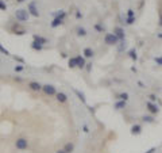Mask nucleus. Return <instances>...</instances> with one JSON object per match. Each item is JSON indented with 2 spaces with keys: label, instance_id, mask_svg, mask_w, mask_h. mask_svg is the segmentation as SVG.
Listing matches in <instances>:
<instances>
[{
  "label": "nucleus",
  "instance_id": "nucleus-4",
  "mask_svg": "<svg viewBox=\"0 0 162 153\" xmlns=\"http://www.w3.org/2000/svg\"><path fill=\"white\" fill-rule=\"evenodd\" d=\"M42 90H43V92L46 95H55L57 92H55V87L52 86V84H46V86L42 87Z\"/></svg>",
  "mask_w": 162,
  "mask_h": 153
},
{
  "label": "nucleus",
  "instance_id": "nucleus-39",
  "mask_svg": "<svg viewBox=\"0 0 162 153\" xmlns=\"http://www.w3.org/2000/svg\"><path fill=\"white\" fill-rule=\"evenodd\" d=\"M138 84H139V86H141V87H142V88H145V84H143L142 81H138Z\"/></svg>",
  "mask_w": 162,
  "mask_h": 153
},
{
  "label": "nucleus",
  "instance_id": "nucleus-15",
  "mask_svg": "<svg viewBox=\"0 0 162 153\" xmlns=\"http://www.w3.org/2000/svg\"><path fill=\"white\" fill-rule=\"evenodd\" d=\"M62 18H59V16H55V19L52 22V27H57L59 24H62Z\"/></svg>",
  "mask_w": 162,
  "mask_h": 153
},
{
  "label": "nucleus",
  "instance_id": "nucleus-12",
  "mask_svg": "<svg viewBox=\"0 0 162 153\" xmlns=\"http://www.w3.org/2000/svg\"><path fill=\"white\" fill-rule=\"evenodd\" d=\"M93 54H95V53H93V50H92L91 47H85V49H84V56H85L87 58H92Z\"/></svg>",
  "mask_w": 162,
  "mask_h": 153
},
{
  "label": "nucleus",
  "instance_id": "nucleus-28",
  "mask_svg": "<svg viewBox=\"0 0 162 153\" xmlns=\"http://www.w3.org/2000/svg\"><path fill=\"white\" fill-rule=\"evenodd\" d=\"M149 99H150V102H157V96H155L154 94L149 95Z\"/></svg>",
  "mask_w": 162,
  "mask_h": 153
},
{
  "label": "nucleus",
  "instance_id": "nucleus-27",
  "mask_svg": "<svg viewBox=\"0 0 162 153\" xmlns=\"http://www.w3.org/2000/svg\"><path fill=\"white\" fill-rule=\"evenodd\" d=\"M124 47H126V42H124V41H122V42H120V45H119V47H118V50L122 51Z\"/></svg>",
  "mask_w": 162,
  "mask_h": 153
},
{
  "label": "nucleus",
  "instance_id": "nucleus-14",
  "mask_svg": "<svg viewBox=\"0 0 162 153\" xmlns=\"http://www.w3.org/2000/svg\"><path fill=\"white\" fill-rule=\"evenodd\" d=\"M124 107H126V100H119V102L115 103V108L116 110H122Z\"/></svg>",
  "mask_w": 162,
  "mask_h": 153
},
{
  "label": "nucleus",
  "instance_id": "nucleus-6",
  "mask_svg": "<svg viewBox=\"0 0 162 153\" xmlns=\"http://www.w3.org/2000/svg\"><path fill=\"white\" fill-rule=\"evenodd\" d=\"M114 34L119 38V41H124V30L122 27H115Z\"/></svg>",
  "mask_w": 162,
  "mask_h": 153
},
{
  "label": "nucleus",
  "instance_id": "nucleus-36",
  "mask_svg": "<svg viewBox=\"0 0 162 153\" xmlns=\"http://www.w3.org/2000/svg\"><path fill=\"white\" fill-rule=\"evenodd\" d=\"M159 26H162V14L159 12Z\"/></svg>",
  "mask_w": 162,
  "mask_h": 153
},
{
  "label": "nucleus",
  "instance_id": "nucleus-2",
  "mask_svg": "<svg viewBox=\"0 0 162 153\" xmlns=\"http://www.w3.org/2000/svg\"><path fill=\"white\" fill-rule=\"evenodd\" d=\"M15 16H16V19L18 20L24 22V20H27V18H28V12L26 11V10H16Z\"/></svg>",
  "mask_w": 162,
  "mask_h": 153
},
{
  "label": "nucleus",
  "instance_id": "nucleus-40",
  "mask_svg": "<svg viewBox=\"0 0 162 153\" xmlns=\"http://www.w3.org/2000/svg\"><path fill=\"white\" fill-rule=\"evenodd\" d=\"M16 1H18V3H23L24 0H16Z\"/></svg>",
  "mask_w": 162,
  "mask_h": 153
},
{
  "label": "nucleus",
  "instance_id": "nucleus-31",
  "mask_svg": "<svg viewBox=\"0 0 162 153\" xmlns=\"http://www.w3.org/2000/svg\"><path fill=\"white\" fill-rule=\"evenodd\" d=\"M127 16H135L134 10H128V11H127Z\"/></svg>",
  "mask_w": 162,
  "mask_h": 153
},
{
  "label": "nucleus",
  "instance_id": "nucleus-32",
  "mask_svg": "<svg viewBox=\"0 0 162 153\" xmlns=\"http://www.w3.org/2000/svg\"><path fill=\"white\" fill-rule=\"evenodd\" d=\"M6 8H7V6L3 3V1H0V10H3V11H6Z\"/></svg>",
  "mask_w": 162,
  "mask_h": 153
},
{
  "label": "nucleus",
  "instance_id": "nucleus-23",
  "mask_svg": "<svg viewBox=\"0 0 162 153\" xmlns=\"http://www.w3.org/2000/svg\"><path fill=\"white\" fill-rule=\"evenodd\" d=\"M77 34H79L80 37H85V35H87V30H85V29H83V27H79V29H77Z\"/></svg>",
  "mask_w": 162,
  "mask_h": 153
},
{
  "label": "nucleus",
  "instance_id": "nucleus-20",
  "mask_svg": "<svg viewBox=\"0 0 162 153\" xmlns=\"http://www.w3.org/2000/svg\"><path fill=\"white\" fill-rule=\"evenodd\" d=\"M63 149H65V152L66 153H72L73 152V149H74V145H73V144H66Z\"/></svg>",
  "mask_w": 162,
  "mask_h": 153
},
{
  "label": "nucleus",
  "instance_id": "nucleus-18",
  "mask_svg": "<svg viewBox=\"0 0 162 153\" xmlns=\"http://www.w3.org/2000/svg\"><path fill=\"white\" fill-rule=\"evenodd\" d=\"M128 56H130V58L134 60V61L138 60V54H136V50H135V49H131V50L128 51Z\"/></svg>",
  "mask_w": 162,
  "mask_h": 153
},
{
  "label": "nucleus",
  "instance_id": "nucleus-21",
  "mask_svg": "<svg viewBox=\"0 0 162 153\" xmlns=\"http://www.w3.org/2000/svg\"><path fill=\"white\" fill-rule=\"evenodd\" d=\"M118 98H119V100H128V94L127 92H122V94H119L118 95Z\"/></svg>",
  "mask_w": 162,
  "mask_h": 153
},
{
  "label": "nucleus",
  "instance_id": "nucleus-37",
  "mask_svg": "<svg viewBox=\"0 0 162 153\" xmlns=\"http://www.w3.org/2000/svg\"><path fill=\"white\" fill-rule=\"evenodd\" d=\"M157 38L162 39V33H158V34H157Z\"/></svg>",
  "mask_w": 162,
  "mask_h": 153
},
{
  "label": "nucleus",
  "instance_id": "nucleus-19",
  "mask_svg": "<svg viewBox=\"0 0 162 153\" xmlns=\"http://www.w3.org/2000/svg\"><path fill=\"white\" fill-rule=\"evenodd\" d=\"M142 121L147 122V123H153L154 122V118L151 117V115H145V117H142Z\"/></svg>",
  "mask_w": 162,
  "mask_h": 153
},
{
  "label": "nucleus",
  "instance_id": "nucleus-11",
  "mask_svg": "<svg viewBox=\"0 0 162 153\" xmlns=\"http://www.w3.org/2000/svg\"><path fill=\"white\" fill-rule=\"evenodd\" d=\"M55 96H57V100H58L59 103H65L68 100V96L63 92H58V94H55Z\"/></svg>",
  "mask_w": 162,
  "mask_h": 153
},
{
  "label": "nucleus",
  "instance_id": "nucleus-3",
  "mask_svg": "<svg viewBox=\"0 0 162 153\" xmlns=\"http://www.w3.org/2000/svg\"><path fill=\"white\" fill-rule=\"evenodd\" d=\"M146 107H147V110L150 111L151 114H158V113H159V107L157 106L154 102H147L146 103Z\"/></svg>",
  "mask_w": 162,
  "mask_h": 153
},
{
  "label": "nucleus",
  "instance_id": "nucleus-29",
  "mask_svg": "<svg viewBox=\"0 0 162 153\" xmlns=\"http://www.w3.org/2000/svg\"><path fill=\"white\" fill-rule=\"evenodd\" d=\"M95 29L97 30V31H100V33H103V31H104V27H103V26H100V24H96Z\"/></svg>",
  "mask_w": 162,
  "mask_h": 153
},
{
  "label": "nucleus",
  "instance_id": "nucleus-9",
  "mask_svg": "<svg viewBox=\"0 0 162 153\" xmlns=\"http://www.w3.org/2000/svg\"><path fill=\"white\" fill-rule=\"evenodd\" d=\"M14 34H18V35H23V34H26V30L24 29H22L19 26V24H16V26H14Z\"/></svg>",
  "mask_w": 162,
  "mask_h": 153
},
{
  "label": "nucleus",
  "instance_id": "nucleus-22",
  "mask_svg": "<svg viewBox=\"0 0 162 153\" xmlns=\"http://www.w3.org/2000/svg\"><path fill=\"white\" fill-rule=\"evenodd\" d=\"M69 67H70V68H76V67H77V57L69 60Z\"/></svg>",
  "mask_w": 162,
  "mask_h": 153
},
{
  "label": "nucleus",
  "instance_id": "nucleus-30",
  "mask_svg": "<svg viewBox=\"0 0 162 153\" xmlns=\"http://www.w3.org/2000/svg\"><path fill=\"white\" fill-rule=\"evenodd\" d=\"M14 69H15V72H22L23 71V67H22V65H16Z\"/></svg>",
  "mask_w": 162,
  "mask_h": 153
},
{
  "label": "nucleus",
  "instance_id": "nucleus-5",
  "mask_svg": "<svg viewBox=\"0 0 162 153\" xmlns=\"http://www.w3.org/2000/svg\"><path fill=\"white\" fill-rule=\"evenodd\" d=\"M15 146L18 148V149H26V148H27V140H24V138H19V140H16Z\"/></svg>",
  "mask_w": 162,
  "mask_h": 153
},
{
  "label": "nucleus",
  "instance_id": "nucleus-17",
  "mask_svg": "<svg viewBox=\"0 0 162 153\" xmlns=\"http://www.w3.org/2000/svg\"><path fill=\"white\" fill-rule=\"evenodd\" d=\"M74 92H76V95L79 96V99L81 100V102H83V103H87V99H85V95H84L83 92H80L79 90H74Z\"/></svg>",
  "mask_w": 162,
  "mask_h": 153
},
{
  "label": "nucleus",
  "instance_id": "nucleus-24",
  "mask_svg": "<svg viewBox=\"0 0 162 153\" xmlns=\"http://www.w3.org/2000/svg\"><path fill=\"white\" fill-rule=\"evenodd\" d=\"M31 47L34 49V50H42V45H39V43H38V42H35V41L32 42Z\"/></svg>",
  "mask_w": 162,
  "mask_h": 153
},
{
  "label": "nucleus",
  "instance_id": "nucleus-7",
  "mask_svg": "<svg viewBox=\"0 0 162 153\" xmlns=\"http://www.w3.org/2000/svg\"><path fill=\"white\" fill-rule=\"evenodd\" d=\"M28 11H30V14H31L32 16H35V18L39 16V12H38V10H37V7H35V3L28 4Z\"/></svg>",
  "mask_w": 162,
  "mask_h": 153
},
{
  "label": "nucleus",
  "instance_id": "nucleus-38",
  "mask_svg": "<svg viewBox=\"0 0 162 153\" xmlns=\"http://www.w3.org/2000/svg\"><path fill=\"white\" fill-rule=\"evenodd\" d=\"M57 153H66V152H65V149H59L57 150Z\"/></svg>",
  "mask_w": 162,
  "mask_h": 153
},
{
  "label": "nucleus",
  "instance_id": "nucleus-35",
  "mask_svg": "<svg viewBox=\"0 0 162 153\" xmlns=\"http://www.w3.org/2000/svg\"><path fill=\"white\" fill-rule=\"evenodd\" d=\"M87 71L91 72L92 71V64H87Z\"/></svg>",
  "mask_w": 162,
  "mask_h": 153
},
{
  "label": "nucleus",
  "instance_id": "nucleus-16",
  "mask_svg": "<svg viewBox=\"0 0 162 153\" xmlns=\"http://www.w3.org/2000/svg\"><path fill=\"white\" fill-rule=\"evenodd\" d=\"M85 65H87V64H85V58H84V57H81V56H79V57H77V67H79V68H84Z\"/></svg>",
  "mask_w": 162,
  "mask_h": 153
},
{
  "label": "nucleus",
  "instance_id": "nucleus-10",
  "mask_svg": "<svg viewBox=\"0 0 162 153\" xmlns=\"http://www.w3.org/2000/svg\"><path fill=\"white\" fill-rule=\"evenodd\" d=\"M28 87H30L32 91H41L43 86H41L39 83H37V81H31L30 84H28Z\"/></svg>",
  "mask_w": 162,
  "mask_h": 153
},
{
  "label": "nucleus",
  "instance_id": "nucleus-26",
  "mask_svg": "<svg viewBox=\"0 0 162 153\" xmlns=\"http://www.w3.org/2000/svg\"><path fill=\"white\" fill-rule=\"evenodd\" d=\"M154 61H155V64H157V65H159V67L162 65V57H155Z\"/></svg>",
  "mask_w": 162,
  "mask_h": 153
},
{
  "label": "nucleus",
  "instance_id": "nucleus-1",
  "mask_svg": "<svg viewBox=\"0 0 162 153\" xmlns=\"http://www.w3.org/2000/svg\"><path fill=\"white\" fill-rule=\"evenodd\" d=\"M104 42L107 43V45H118L119 38L115 35V34H112V33H108V34H105V37H104Z\"/></svg>",
  "mask_w": 162,
  "mask_h": 153
},
{
  "label": "nucleus",
  "instance_id": "nucleus-25",
  "mask_svg": "<svg viewBox=\"0 0 162 153\" xmlns=\"http://www.w3.org/2000/svg\"><path fill=\"white\" fill-rule=\"evenodd\" d=\"M135 22V16H127L126 18V23L127 24H132Z\"/></svg>",
  "mask_w": 162,
  "mask_h": 153
},
{
  "label": "nucleus",
  "instance_id": "nucleus-34",
  "mask_svg": "<svg viewBox=\"0 0 162 153\" xmlns=\"http://www.w3.org/2000/svg\"><path fill=\"white\" fill-rule=\"evenodd\" d=\"M155 150H157V148H154V146H153V148H150V149H149V150H146V152H145V153H154Z\"/></svg>",
  "mask_w": 162,
  "mask_h": 153
},
{
  "label": "nucleus",
  "instance_id": "nucleus-33",
  "mask_svg": "<svg viewBox=\"0 0 162 153\" xmlns=\"http://www.w3.org/2000/svg\"><path fill=\"white\" fill-rule=\"evenodd\" d=\"M0 51H1V53H4V54H8V50H7V49H4L1 45H0Z\"/></svg>",
  "mask_w": 162,
  "mask_h": 153
},
{
  "label": "nucleus",
  "instance_id": "nucleus-8",
  "mask_svg": "<svg viewBox=\"0 0 162 153\" xmlns=\"http://www.w3.org/2000/svg\"><path fill=\"white\" fill-rule=\"evenodd\" d=\"M142 133V126L141 125H134L131 127V134L132 136H138V134Z\"/></svg>",
  "mask_w": 162,
  "mask_h": 153
},
{
  "label": "nucleus",
  "instance_id": "nucleus-13",
  "mask_svg": "<svg viewBox=\"0 0 162 153\" xmlns=\"http://www.w3.org/2000/svg\"><path fill=\"white\" fill-rule=\"evenodd\" d=\"M34 41L38 42L39 45H45V43H48V39L43 38V37H39V35H34Z\"/></svg>",
  "mask_w": 162,
  "mask_h": 153
}]
</instances>
